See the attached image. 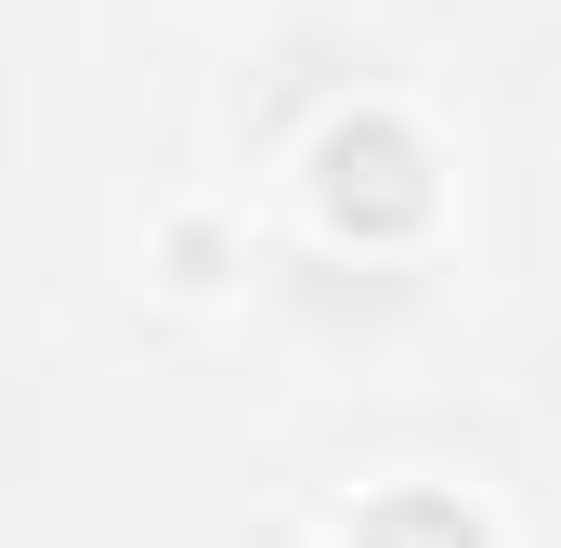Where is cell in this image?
I'll list each match as a JSON object with an SVG mask.
<instances>
[{"instance_id": "cell-1", "label": "cell", "mask_w": 561, "mask_h": 548, "mask_svg": "<svg viewBox=\"0 0 561 548\" xmlns=\"http://www.w3.org/2000/svg\"><path fill=\"white\" fill-rule=\"evenodd\" d=\"M313 196H327V222H353V236H405L431 209V144L405 118H340V132L313 144Z\"/></svg>"}, {"instance_id": "cell-2", "label": "cell", "mask_w": 561, "mask_h": 548, "mask_svg": "<svg viewBox=\"0 0 561 548\" xmlns=\"http://www.w3.org/2000/svg\"><path fill=\"white\" fill-rule=\"evenodd\" d=\"M366 548H483V536H470L444 496H405V510H379V523H366Z\"/></svg>"}]
</instances>
